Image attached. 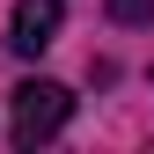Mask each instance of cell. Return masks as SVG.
<instances>
[{"instance_id": "obj_1", "label": "cell", "mask_w": 154, "mask_h": 154, "mask_svg": "<svg viewBox=\"0 0 154 154\" xmlns=\"http://www.w3.org/2000/svg\"><path fill=\"white\" fill-rule=\"evenodd\" d=\"M73 118V95L59 81H22L15 88V110H8V132H15V147H44V140H59Z\"/></svg>"}, {"instance_id": "obj_2", "label": "cell", "mask_w": 154, "mask_h": 154, "mask_svg": "<svg viewBox=\"0 0 154 154\" xmlns=\"http://www.w3.org/2000/svg\"><path fill=\"white\" fill-rule=\"evenodd\" d=\"M59 15H66V0H15V15H8V44L22 51V59H37V51L59 37Z\"/></svg>"}, {"instance_id": "obj_3", "label": "cell", "mask_w": 154, "mask_h": 154, "mask_svg": "<svg viewBox=\"0 0 154 154\" xmlns=\"http://www.w3.org/2000/svg\"><path fill=\"white\" fill-rule=\"evenodd\" d=\"M110 22H125V29H147V22H154V0H110Z\"/></svg>"}]
</instances>
